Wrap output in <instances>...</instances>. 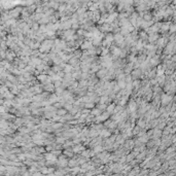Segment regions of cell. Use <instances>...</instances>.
I'll return each instance as SVG.
<instances>
[{"instance_id":"obj_10","label":"cell","mask_w":176,"mask_h":176,"mask_svg":"<svg viewBox=\"0 0 176 176\" xmlns=\"http://www.w3.org/2000/svg\"><path fill=\"white\" fill-rule=\"evenodd\" d=\"M115 103H111V104H107L106 106V109H105V111H107L109 114H112V112H113V109H114V106H115Z\"/></svg>"},{"instance_id":"obj_3","label":"cell","mask_w":176,"mask_h":176,"mask_svg":"<svg viewBox=\"0 0 176 176\" xmlns=\"http://www.w3.org/2000/svg\"><path fill=\"white\" fill-rule=\"evenodd\" d=\"M42 87H43V90L46 91L48 93H53L55 91V87H54V83L53 82H50V83H46V84H42Z\"/></svg>"},{"instance_id":"obj_5","label":"cell","mask_w":176,"mask_h":176,"mask_svg":"<svg viewBox=\"0 0 176 176\" xmlns=\"http://www.w3.org/2000/svg\"><path fill=\"white\" fill-rule=\"evenodd\" d=\"M158 39H159V34L158 33H150L148 35V37H147V41H149L150 43H153V42Z\"/></svg>"},{"instance_id":"obj_12","label":"cell","mask_w":176,"mask_h":176,"mask_svg":"<svg viewBox=\"0 0 176 176\" xmlns=\"http://www.w3.org/2000/svg\"><path fill=\"white\" fill-rule=\"evenodd\" d=\"M124 110V106H122V105H115L114 106V109H113V112H112V113H121V112Z\"/></svg>"},{"instance_id":"obj_9","label":"cell","mask_w":176,"mask_h":176,"mask_svg":"<svg viewBox=\"0 0 176 176\" xmlns=\"http://www.w3.org/2000/svg\"><path fill=\"white\" fill-rule=\"evenodd\" d=\"M101 113H102V111L100 109H98L97 107L96 108H92V109H91V111H90V114H92L94 116H98V115H100Z\"/></svg>"},{"instance_id":"obj_17","label":"cell","mask_w":176,"mask_h":176,"mask_svg":"<svg viewBox=\"0 0 176 176\" xmlns=\"http://www.w3.org/2000/svg\"><path fill=\"white\" fill-rule=\"evenodd\" d=\"M106 106H107V104H105V103H100V104L97 103V108L100 109L101 111H104L105 109H106Z\"/></svg>"},{"instance_id":"obj_8","label":"cell","mask_w":176,"mask_h":176,"mask_svg":"<svg viewBox=\"0 0 176 176\" xmlns=\"http://www.w3.org/2000/svg\"><path fill=\"white\" fill-rule=\"evenodd\" d=\"M66 113H68V111H67L64 107H61V108L56 109V114H58V115H60V116H64Z\"/></svg>"},{"instance_id":"obj_4","label":"cell","mask_w":176,"mask_h":176,"mask_svg":"<svg viewBox=\"0 0 176 176\" xmlns=\"http://www.w3.org/2000/svg\"><path fill=\"white\" fill-rule=\"evenodd\" d=\"M57 156H55L53 152H50V153H45L44 154V159L45 161H51V162H57Z\"/></svg>"},{"instance_id":"obj_15","label":"cell","mask_w":176,"mask_h":176,"mask_svg":"<svg viewBox=\"0 0 176 176\" xmlns=\"http://www.w3.org/2000/svg\"><path fill=\"white\" fill-rule=\"evenodd\" d=\"M68 166L69 167H74V166H77V160L75 159H72V160H68Z\"/></svg>"},{"instance_id":"obj_16","label":"cell","mask_w":176,"mask_h":176,"mask_svg":"<svg viewBox=\"0 0 176 176\" xmlns=\"http://www.w3.org/2000/svg\"><path fill=\"white\" fill-rule=\"evenodd\" d=\"M47 76L48 75H46V74H43V75H39V76H37V79L39 80V81H41L42 82V84L44 83V81L46 80V78H47Z\"/></svg>"},{"instance_id":"obj_2","label":"cell","mask_w":176,"mask_h":176,"mask_svg":"<svg viewBox=\"0 0 176 176\" xmlns=\"http://www.w3.org/2000/svg\"><path fill=\"white\" fill-rule=\"evenodd\" d=\"M84 148H86V147H84L82 144H80V143H77L74 146H72V150H73L74 153H80Z\"/></svg>"},{"instance_id":"obj_7","label":"cell","mask_w":176,"mask_h":176,"mask_svg":"<svg viewBox=\"0 0 176 176\" xmlns=\"http://www.w3.org/2000/svg\"><path fill=\"white\" fill-rule=\"evenodd\" d=\"M63 154L66 157H69V158H72L74 156V152L72 150V147L71 148H68V147H66V149H64V151H63Z\"/></svg>"},{"instance_id":"obj_13","label":"cell","mask_w":176,"mask_h":176,"mask_svg":"<svg viewBox=\"0 0 176 176\" xmlns=\"http://www.w3.org/2000/svg\"><path fill=\"white\" fill-rule=\"evenodd\" d=\"M116 83H117L119 90H124L126 88V80L125 79H119V80H117Z\"/></svg>"},{"instance_id":"obj_6","label":"cell","mask_w":176,"mask_h":176,"mask_svg":"<svg viewBox=\"0 0 176 176\" xmlns=\"http://www.w3.org/2000/svg\"><path fill=\"white\" fill-rule=\"evenodd\" d=\"M99 134L101 135V137L102 138H107V137H109L110 135H111V131L108 129V130H106V129H102L101 131H99Z\"/></svg>"},{"instance_id":"obj_18","label":"cell","mask_w":176,"mask_h":176,"mask_svg":"<svg viewBox=\"0 0 176 176\" xmlns=\"http://www.w3.org/2000/svg\"><path fill=\"white\" fill-rule=\"evenodd\" d=\"M169 30H170V33H173L175 31V26L172 25V26H169Z\"/></svg>"},{"instance_id":"obj_1","label":"cell","mask_w":176,"mask_h":176,"mask_svg":"<svg viewBox=\"0 0 176 176\" xmlns=\"http://www.w3.org/2000/svg\"><path fill=\"white\" fill-rule=\"evenodd\" d=\"M136 108H137V103L135 101V99H131L128 103V109L130 112H133V111H136Z\"/></svg>"},{"instance_id":"obj_14","label":"cell","mask_w":176,"mask_h":176,"mask_svg":"<svg viewBox=\"0 0 176 176\" xmlns=\"http://www.w3.org/2000/svg\"><path fill=\"white\" fill-rule=\"evenodd\" d=\"M83 107H86V108H88V109H92V108L95 107V103L92 102V101L86 102V103H84V105H83Z\"/></svg>"},{"instance_id":"obj_11","label":"cell","mask_w":176,"mask_h":176,"mask_svg":"<svg viewBox=\"0 0 176 176\" xmlns=\"http://www.w3.org/2000/svg\"><path fill=\"white\" fill-rule=\"evenodd\" d=\"M63 71H64V73H72V71H73V66H71L70 64H66L65 67L63 68Z\"/></svg>"}]
</instances>
